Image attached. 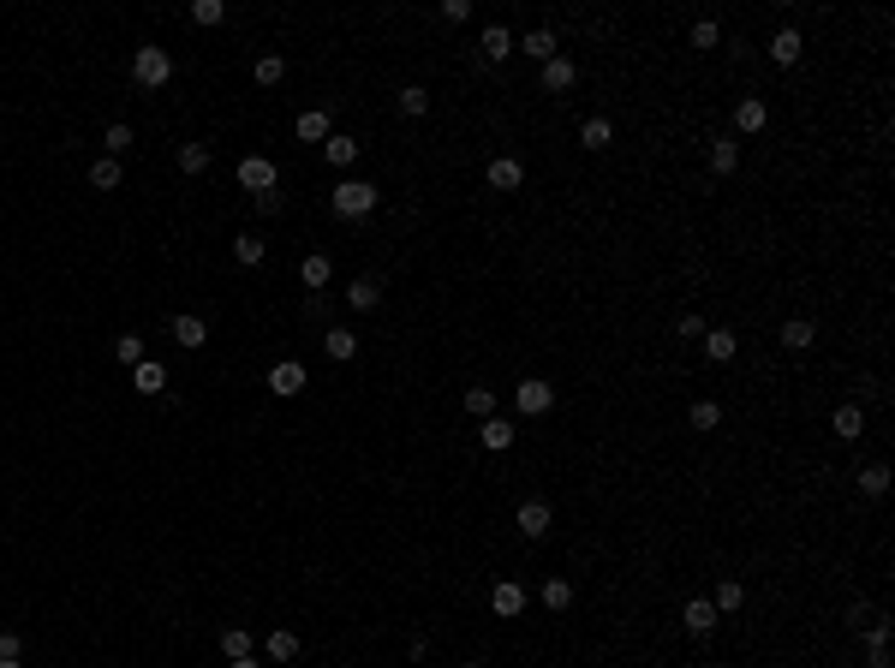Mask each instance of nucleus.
I'll return each mask as SVG.
<instances>
[{
	"label": "nucleus",
	"mask_w": 895,
	"mask_h": 668,
	"mask_svg": "<svg viewBox=\"0 0 895 668\" xmlns=\"http://www.w3.org/2000/svg\"><path fill=\"white\" fill-rule=\"evenodd\" d=\"M377 203H382V191L370 179H340L335 185V216H346V221H364Z\"/></svg>",
	"instance_id": "obj_1"
},
{
	"label": "nucleus",
	"mask_w": 895,
	"mask_h": 668,
	"mask_svg": "<svg viewBox=\"0 0 895 668\" xmlns=\"http://www.w3.org/2000/svg\"><path fill=\"white\" fill-rule=\"evenodd\" d=\"M132 78H138L143 90H161V84L174 78V60H167V48H150V42H143L138 54H132Z\"/></svg>",
	"instance_id": "obj_2"
},
{
	"label": "nucleus",
	"mask_w": 895,
	"mask_h": 668,
	"mask_svg": "<svg viewBox=\"0 0 895 668\" xmlns=\"http://www.w3.org/2000/svg\"><path fill=\"white\" fill-rule=\"evenodd\" d=\"M514 406H519L525 418H543L549 406H556V382H537V376H525V382L514 388Z\"/></svg>",
	"instance_id": "obj_3"
},
{
	"label": "nucleus",
	"mask_w": 895,
	"mask_h": 668,
	"mask_svg": "<svg viewBox=\"0 0 895 668\" xmlns=\"http://www.w3.org/2000/svg\"><path fill=\"white\" fill-rule=\"evenodd\" d=\"M305 364L298 358H281V364H269V394H281V400H293V394H305Z\"/></svg>",
	"instance_id": "obj_4"
},
{
	"label": "nucleus",
	"mask_w": 895,
	"mask_h": 668,
	"mask_svg": "<svg viewBox=\"0 0 895 668\" xmlns=\"http://www.w3.org/2000/svg\"><path fill=\"white\" fill-rule=\"evenodd\" d=\"M239 185H245V191H275V161H269V156H245V161H239Z\"/></svg>",
	"instance_id": "obj_5"
},
{
	"label": "nucleus",
	"mask_w": 895,
	"mask_h": 668,
	"mask_svg": "<svg viewBox=\"0 0 895 668\" xmlns=\"http://www.w3.org/2000/svg\"><path fill=\"white\" fill-rule=\"evenodd\" d=\"M680 627L693 632V639H711V632H716V609H711V597H693V603L680 609Z\"/></svg>",
	"instance_id": "obj_6"
},
{
	"label": "nucleus",
	"mask_w": 895,
	"mask_h": 668,
	"mask_svg": "<svg viewBox=\"0 0 895 668\" xmlns=\"http://www.w3.org/2000/svg\"><path fill=\"white\" fill-rule=\"evenodd\" d=\"M698 346H704V358H711V364H728V358L740 353V334H735V329H704V340H698Z\"/></svg>",
	"instance_id": "obj_7"
},
{
	"label": "nucleus",
	"mask_w": 895,
	"mask_h": 668,
	"mask_svg": "<svg viewBox=\"0 0 895 668\" xmlns=\"http://www.w3.org/2000/svg\"><path fill=\"white\" fill-rule=\"evenodd\" d=\"M490 609H496L501 621H514V615H525V585H514V579H501V585L490 591Z\"/></svg>",
	"instance_id": "obj_8"
},
{
	"label": "nucleus",
	"mask_w": 895,
	"mask_h": 668,
	"mask_svg": "<svg viewBox=\"0 0 895 668\" xmlns=\"http://www.w3.org/2000/svg\"><path fill=\"white\" fill-rule=\"evenodd\" d=\"M484 179H490V191H519V185H525V167H519L514 156H496Z\"/></svg>",
	"instance_id": "obj_9"
},
{
	"label": "nucleus",
	"mask_w": 895,
	"mask_h": 668,
	"mask_svg": "<svg viewBox=\"0 0 895 668\" xmlns=\"http://www.w3.org/2000/svg\"><path fill=\"white\" fill-rule=\"evenodd\" d=\"M132 388H138V394H161V388H167V364H156V358L132 364Z\"/></svg>",
	"instance_id": "obj_10"
},
{
	"label": "nucleus",
	"mask_w": 895,
	"mask_h": 668,
	"mask_svg": "<svg viewBox=\"0 0 895 668\" xmlns=\"http://www.w3.org/2000/svg\"><path fill=\"white\" fill-rule=\"evenodd\" d=\"M574 78H579V66H574L567 54L543 60V90H574Z\"/></svg>",
	"instance_id": "obj_11"
},
{
	"label": "nucleus",
	"mask_w": 895,
	"mask_h": 668,
	"mask_svg": "<svg viewBox=\"0 0 895 668\" xmlns=\"http://www.w3.org/2000/svg\"><path fill=\"white\" fill-rule=\"evenodd\" d=\"M174 340L185 353H198L203 340H209V322H203V316H174Z\"/></svg>",
	"instance_id": "obj_12"
},
{
	"label": "nucleus",
	"mask_w": 895,
	"mask_h": 668,
	"mask_svg": "<svg viewBox=\"0 0 895 668\" xmlns=\"http://www.w3.org/2000/svg\"><path fill=\"white\" fill-rule=\"evenodd\" d=\"M477 48H484V60H490V66H501V60L514 54V37H508V30H501V24H490V30H484V37H477Z\"/></svg>",
	"instance_id": "obj_13"
},
{
	"label": "nucleus",
	"mask_w": 895,
	"mask_h": 668,
	"mask_svg": "<svg viewBox=\"0 0 895 668\" xmlns=\"http://www.w3.org/2000/svg\"><path fill=\"white\" fill-rule=\"evenodd\" d=\"M346 298H353V311H377V305H382V281L377 275H358L353 287H346Z\"/></svg>",
	"instance_id": "obj_14"
},
{
	"label": "nucleus",
	"mask_w": 895,
	"mask_h": 668,
	"mask_svg": "<svg viewBox=\"0 0 895 668\" xmlns=\"http://www.w3.org/2000/svg\"><path fill=\"white\" fill-rule=\"evenodd\" d=\"M477 442H484L490 453L514 448V424H508V418H484V430H477Z\"/></svg>",
	"instance_id": "obj_15"
},
{
	"label": "nucleus",
	"mask_w": 895,
	"mask_h": 668,
	"mask_svg": "<svg viewBox=\"0 0 895 668\" xmlns=\"http://www.w3.org/2000/svg\"><path fill=\"white\" fill-rule=\"evenodd\" d=\"M519 531H525V537H543V531H549V501H519Z\"/></svg>",
	"instance_id": "obj_16"
},
{
	"label": "nucleus",
	"mask_w": 895,
	"mask_h": 668,
	"mask_svg": "<svg viewBox=\"0 0 895 668\" xmlns=\"http://www.w3.org/2000/svg\"><path fill=\"white\" fill-rule=\"evenodd\" d=\"M322 353L335 358V364H346V358L358 353V334L353 329H329V334H322Z\"/></svg>",
	"instance_id": "obj_17"
},
{
	"label": "nucleus",
	"mask_w": 895,
	"mask_h": 668,
	"mask_svg": "<svg viewBox=\"0 0 895 668\" xmlns=\"http://www.w3.org/2000/svg\"><path fill=\"white\" fill-rule=\"evenodd\" d=\"M830 430L842 436V442H859V430H866V412H859V406H835Z\"/></svg>",
	"instance_id": "obj_18"
},
{
	"label": "nucleus",
	"mask_w": 895,
	"mask_h": 668,
	"mask_svg": "<svg viewBox=\"0 0 895 668\" xmlns=\"http://www.w3.org/2000/svg\"><path fill=\"white\" fill-rule=\"evenodd\" d=\"M263 650H269V663H293V656H298V632L275 627L269 639H263Z\"/></svg>",
	"instance_id": "obj_19"
},
{
	"label": "nucleus",
	"mask_w": 895,
	"mask_h": 668,
	"mask_svg": "<svg viewBox=\"0 0 895 668\" xmlns=\"http://www.w3.org/2000/svg\"><path fill=\"white\" fill-rule=\"evenodd\" d=\"M800 48H806V42H800V30H776V37H770V60H776V66H794Z\"/></svg>",
	"instance_id": "obj_20"
},
{
	"label": "nucleus",
	"mask_w": 895,
	"mask_h": 668,
	"mask_svg": "<svg viewBox=\"0 0 895 668\" xmlns=\"http://www.w3.org/2000/svg\"><path fill=\"white\" fill-rule=\"evenodd\" d=\"M579 143H585V150H609V143H615V126H609L603 114L585 119V126H579Z\"/></svg>",
	"instance_id": "obj_21"
},
{
	"label": "nucleus",
	"mask_w": 895,
	"mask_h": 668,
	"mask_svg": "<svg viewBox=\"0 0 895 668\" xmlns=\"http://www.w3.org/2000/svg\"><path fill=\"white\" fill-rule=\"evenodd\" d=\"M812 340H818V329L806 322V316H794V322H782V346H788V353H806Z\"/></svg>",
	"instance_id": "obj_22"
},
{
	"label": "nucleus",
	"mask_w": 895,
	"mask_h": 668,
	"mask_svg": "<svg viewBox=\"0 0 895 668\" xmlns=\"http://www.w3.org/2000/svg\"><path fill=\"white\" fill-rule=\"evenodd\" d=\"M293 132H298L305 143H329V132H335V126H329V114H317V108H311V114H298Z\"/></svg>",
	"instance_id": "obj_23"
},
{
	"label": "nucleus",
	"mask_w": 895,
	"mask_h": 668,
	"mask_svg": "<svg viewBox=\"0 0 895 668\" xmlns=\"http://www.w3.org/2000/svg\"><path fill=\"white\" fill-rule=\"evenodd\" d=\"M764 119H770V108H764L758 96H746V102L735 108V126H740V132H764Z\"/></svg>",
	"instance_id": "obj_24"
},
{
	"label": "nucleus",
	"mask_w": 895,
	"mask_h": 668,
	"mask_svg": "<svg viewBox=\"0 0 895 668\" xmlns=\"http://www.w3.org/2000/svg\"><path fill=\"white\" fill-rule=\"evenodd\" d=\"M735 167H740V150H735L728 138H716V143H711V174H716V179H728Z\"/></svg>",
	"instance_id": "obj_25"
},
{
	"label": "nucleus",
	"mask_w": 895,
	"mask_h": 668,
	"mask_svg": "<svg viewBox=\"0 0 895 668\" xmlns=\"http://www.w3.org/2000/svg\"><path fill=\"white\" fill-rule=\"evenodd\" d=\"M322 156H329V167H353V161H358V143H353V138H340V132H329Z\"/></svg>",
	"instance_id": "obj_26"
},
{
	"label": "nucleus",
	"mask_w": 895,
	"mask_h": 668,
	"mask_svg": "<svg viewBox=\"0 0 895 668\" xmlns=\"http://www.w3.org/2000/svg\"><path fill=\"white\" fill-rule=\"evenodd\" d=\"M90 185H96V191H114V185H119V161L114 156H96V161H90Z\"/></svg>",
	"instance_id": "obj_27"
},
{
	"label": "nucleus",
	"mask_w": 895,
	"mask_h": 668,
	"mask_svg": "<svg viewBox=\"0 0 895 668\" xmlns=\"http://www.w3.org/2000/svg\"><path fill=\"white\" fill-rule=\"evenodd\" d=\"M740 603H746V591H740V579H722V585H716V603H711V609H716V615H735Z\"/></svg>",
	"instance_id": "obj_28"
},
{
	"label": "nucleus",
	"mask_w": 895,
	"mask_h": 668,
	"mask_svg": "<svg viewBox=\"0 0 895 668\" xmlns=\"http://www.w3.org/2000/svg\"><path fill=\"white\" fill-rule=\"evenodd\" d=\"M132 143H138V138H132V126H126V119H114V126H108V138H102V150L119 161L126 150H132Z\"/></svg>",
	"instance_id": "obj_29"
},
{
	"label": "nucleus",
	"mask_w": 895,
	"mask_h": 668,
	"mask_svg": "<svg viewBox=\"0 0 895 668\" xmlns=\"http://www.w3.org/2000/svg\"><path fill=\"white\" fill-rule=\"evenodd\" d=\"M263 251H269V245H263V239H251V233H239V239H233L239 269H257V263H263Z\"/></svg>",
	"instance_id": "obj_30"
},
{
	"label": "nucleus",
	"mask_w": 895,
	"mask_h": 668,
	"mask_svg": "<svg viewBox=\"0 0 895 668\" xmlns=\"http://www.w3.org/2000/svg\"><path fill=\"white\" fill-rule=\"evenodd\" d=\"M466 412L472 418H496V394L484 388V382H472V388H466Z\"/></svg>",
	"instance_id": "obj_31"
},
{
	"label": "nucleus",
	"mask_w": 895,
	"mask_h": 668,
	"mask_svg": "<svg viewBox=\"0 0 895 668\" xmlns=\"http://www.w3.org/2000/svg\"><path fill=\"white\" fill-rule=\"evenodd\" d=\"M221 650H227V663L251 656V632H245V627H221Z\"/></svg>",
	"instance_id": "obj_32"
},
{
	"label": "nucleus",
	"mask_w": 895,
	"mask_h": 668,
	"mask_svg": "<svg viewBox=\"0 0 895 668\" xmlns=\"http://www.w3.org/2000/svg\"><path fill=\"white\" fill-rule=\"evenodd\" d=\"M329 275H335L329 257H305V263H298V281H305V287H329Z\"/></svg>",
	"instance_id": "obj_33"
},
{
	"label": "nucleus",
	"mask_w": 895,
	"mask_h": 668,
	"mask_svg": "<svg viewBox=\"0 0 895 668\" xmlns=\"http://www.w3.org/2000/svg\"><path fill=\"white\" fill-rule=\"evenodd\" d=\"M400 114H430V90H424V84H406V90H400Z\"/></svg>",
	"instance_id": "obj_34"
},
{
	"label": "nucleus",
	"mask_w": 895,
	"mask_h": 668,
	"mask_svg": "<svg viewBox=\"0 0 895 668\" xmlns=\"http://www.w3.org/2000/svg\"><path fill=\"white\" fill-rule=\"evenodd\" d=\"M543 609H574V585H567V579H549V585H543Z\"/></svg>",
	"instance_id": "obj_35"
},
{
	"label": "nucleus",
	"mask_w": 895,
	"mask_h": 668,
	"mask_svg": "<svg viewBox=\"0 0 895 668\" xmlns=\"http://www.w3.org/2000/svg\"><path fill=\"white\" fill-rule=\"evenodd\" d=\"M209 167V150L203 143H179V174H203Z\"/></svg>",
	"instance_id": "obj_36"
},
{
	"label": "nucleus",
	"mask_w": 895,
	"mask_h": 668,
	"mask_svg": "<svg viewBox=\"0 0 895 668\" xmlns=\"http://www.w3.org/2000/svg\"><path fill=\"white\" fill-rule=\"evenodd\" d=\"M221 19H227V6H221V0H191V24L209 30V24H221Z\"/></svg>",
	"instance_id": "obj_37"
},
{
	"label": "nucleus",
	"mask_w": 895,
	"mask_h": 668,
	"mask_svg": "<svg viewBox=\"0 0 895 668\" xmlns=\"http://www.w3.org/2000/svg\"><path fill=\"white\" fill-rule=\"evenodd\" d=\"M859 490H866V495H883V490H890V466H883V460H877V466H866V472H859Z\"/></svg>",
	"instance_id": "obj_38"
},
{
	"label": "nucleus",
	"mask_w": 895,
	"mask_h": 668,
	"mask_svg": "<svg viewBox=\"0 0 895 668\" xmlns=\"http://www.w3.org/2000/svg\"><path fill=\"white\" fill-rule=\"evenodd\" d=\"M519 48H525L532 60H556V37H549V30H532V37L519 42Z\"/></svg>",
	"instance_id": "obj_39"
},
{
	"label": "nucleus",
	"mask_w": 895,
	"mask_h": 668,
	"mask_svg": "<svg viewBox=\"0 0 895 668\" xmlns=\"http://www.w3.org/2000/svg\"><path fill=\"white\" fill-rule=\"evenodd\" d=\"M716 424H722V406H716V400H698L693 406V430H716Z\"/></svg>",
	"instance_id": "obj_40"
},
{
	"label": "nucleus",
	"mask_w": 895,
	"mask_h": 668,
	"mask_svg": "<svg viewBox=\"0 0 895 668\" xmlns=\"http://www.w3.org/2000/svg\"><path fill=\"white\" fill-rule=\"evenodd\" d=\"M281 78H287V60H281V54H263V60H257V84H281Z\"/></svg>",
	"instance_id": "obj_41"
},
{
	"label": "nucleus",
	"mask_w": 895,
	"mask_h": 668,
	"mask_svg": "<svg viewBox=\"0 0 895 668\" xmlns=\"http://www.w3.org/2000/svg\"><path fill=\"white\" fill-rule=\"evenodd\" d=\"M114 353H119V364H143V340H138V334H119Z\"/></svg>",
	"instance_id": "obj_42"
},
{
	"label": "nucleus",
	"mask_w": 895,
	"mask_h": 668,
	"mask_svg": "<svg viewBox=\"0 0 895 668\" xmlns=\"http://www.w3.org/2000/svg\"><path fill=\"white\" fill-rule=\"evenodd\" d=\"M716 42H722L716 19H698V24H693V48H716Z\"/></svg>",
	"instance_id": "obj_43"
},
{
	"label": "nucleus",
	"mask_w": 895,
	"mask_h": 668,
	"mask_svg": "<svg viewBox=\"0 0 895 668\" xmlns=\"http://www.w3.org/2000/svg\"><path fill=\"white\" fill-rule=\"evenodd\" d=\"M675 334H680V340H704V316H693V311H687V316L675 322Z\"/></svg>",
	"instance_id": "obj_44"
},
{
	"label": "nucleus",
	"mask_w": 895,
	"mask_h": 668,
	"mask_svg": "<svg viewBox=\"0 0 895 668\" xmlns=\"http://www.w3.org/2000/svg\"><path fill=\"white\" fill-rule=\"evenodd\" d=\"M442 19H454V24H466V19H472V0H442Z\"/></svg>",
	"instance_id": "obj_45"
},
{
	"label": "nucleus",
	"mask_w": 895,
	"mask_h": 668,
	"mask_svg": "<svg viewBox=\"0 0 895 668\" xmlns=\"http://www.w3.org/2000/svg\"><path fill=\"white\" fill-rule=\"evenodd\" d=\"M19 650H24L19 632H0V663H19Z\"/></svg>",
	"instance_id": "obj_46"
},
{
	"label": "nucleus",
	"mask_w": 895,
	"mask_h": 668,
	"mask_svg": "<svg viewBox=\"0 0 895 668\" xmlns=\"http://www.w3.org/2000/svg\"><path fill=\"white\" fill-rule=\"evenodd\" d=\"M866 668H890V639H872V656H866Z\"/></svg>",
	"instance_id": "obj_47"
},
{
	"label": "nucleus",
	"mask_w": 895,
	"mask_h": 668,
	"mask_svg": "<svg viewBox=\"0 0 895 668\" xmlns=\"http://www.w3.org/2000/svg\"><path fill=\"white\" fill-rule=\"evenodd\" d=\"M233 668H263V663H257V656H239V663H233Z\"/></svg>",
	"instance_id": "obj_48"
},
{
	"label": "nucleus",
	"mask_w": 895,
	"mask_h": 668,
	"mask_svg": "<svg viewBox=\"0 0 895 668\" xmlns=\"http://www.w3.org/2000/svg\"><path fill=\"white\" fill-rule=\"evenodd\" d=\"M0 668H19V663H0Z\"/></svg>",
	"instance_id": "obj_49"
},
{
	"label": "nucleus",
	"mask_w": 895,
	"mask_h": 668,
	"mask_svg": "<svg viewBox=\"0 0 895 668\" xmlns=\"http://www.w3.org/2000/svg\"><path fill=\"white\" fill-rule=\"evenodd\" d=\"M466 668H484V663H466Z\"/></svg>",
	"instance_id": "obj_50"
}]
</instances>
